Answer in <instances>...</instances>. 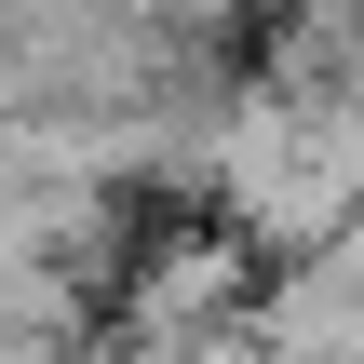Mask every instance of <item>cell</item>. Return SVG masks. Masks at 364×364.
Wrapping results in <instances>:
<instances>
[{
	"label": "cell",
	"mask_w": 364,
	"mask_h": 364,
	"mask_svg": "<svg viewBox=\"0 0 364 364\" xmlns=\"http://www.w3.org/2000/svg\"><path fill=\"white\" fill-rule=\"evenodd\" d=\"M203 203L243 257H311L364 216V95L351 81H243L203 149Z\"/></svg>",
	"instance_id": "obj_1"
},
{
	"label": "cell",
	"mask_w": 364,
	"mask_h": 364,
	"mask_svg": "<svg viewBox=\"0 0 364 364\" xmlns=\"http://www.w3.org/2000/svg\"><path fill=\"white\" fill-rule=\"evenodd\" d=\"M230 324H257V284H243V243L216 230V243H162V257H135V284H122V338H108V351L189 364L203 338H230Z\"/></svg>",
	"instance_id": "obj_2"
},
{
	"label": "cell",
	"mask_w": 364,
	"mask_h": 364,
	"mask_svg": "<svg viewBox=\"0 0 364 364\" xmlns=\"http://www.w3.org/2000/svg\"><path fill=\"white\" fill-rule=\"evenodd\" d=\"M351 95H364V54H351Z\"/></svg>",
	"instance_id": "obj_3"
},
{
	"label": "cell",
	"mask_w": 364,
	"mask_h": 364,
	"mask_svg": "<svg viewBox=\"0 0 364 364\" xmlns=\"http://www.w3.org/2000/svg\"><path fill=\"white\" fill-rule=\"evenodd\" d=\"M270 364H311V351H270Z\"/></svg>",
	"instance_id": "obj_4"
}]
</instances>
